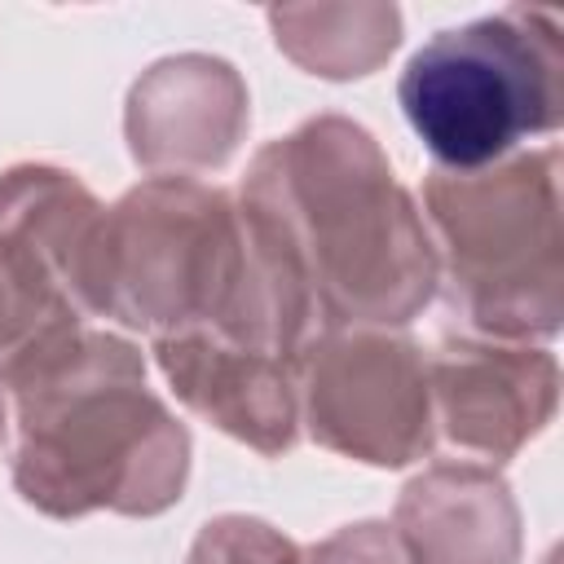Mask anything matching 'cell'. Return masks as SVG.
<instances>
[{
  "label": "cell",
  "mask_w": 564,
  "mask_h": 564,
  "mask_svg": "<svg viewBox=\"0 0 564 564\" xmlns=\"http://www.w3.org/2000/svg\"><path fill=\"white\" fill-rule=\"evenodd\" d=\"M238 212L291 357L317 335L401 326L436 291L414 194L344 115L269 141L238 185Z\"/></svg>",
  "instance_id": "cell-1"
},
{
  "label": "cell",
  "mask_w": 564,
  "mask_h": 564,
  "mask_svg": "<svg viewBox=\"0 0 564 564\" xmlns=\"http://www.w3.org/2000/svg\"><path fill=\"white\" fill-rule=\"evenodd\" d=\"M13 485L44 516H159L189 476V432L150 392L141 352L97 326L62 330L0 370Z\"/></svg>",
  "instance_id": "cell-2"
},
{
  "label": "cell",
  "mask_w": 564,
  "mask_h": 564,
  "mask_svg": "<svg viewBox=\"0 0 564 564\" xmlns=\"http://www.w3.org/2000/svg\"><path fill=\"white\" fill-rule=\"evenodd\" d=\"M88 300L150 339L203 330L291 357L238 198L194 176H150L106 207Z\"/></svg>",
  "instance_id": "cell-3"
},
{
  "label": "cell",
  "mask_w": 564,
  "mask_h": 564,
  "mask_svg": "<svg viewBox=\"0 0 564 564\" xmlns=\"http://www.w3.org/2000/svg\"><path fill=\"white\" fill-rule=\"evenodd\" d=\"M423 225L449 308L485 339H551L564 317L560 150H516L476 172L432 167Z\"/></svg>",
  "instance_id": "cell-4"
},
{
  "label": "cell",
  "mask_w": 564,
  "mask_h": 564,
  "mask_svg": "<svg viewBox=\"0 0 564 564\" xmlns=\"http://www.w3.org/2000/svg\"><path fill=\"white\" fill-rule=\"evenodd\" d=\"M397 101L445 172H476L564 119V26L551 9L507 4L436 31L410 53Z\"/></svg>",
  "instance_id": "cell-5"
},
{
  "label": "cell",
  "mask_w": 564,
  "mask_h": 564,
  "mask_svg": "<svg viewBox=\"0 0 564 564\" xmlns=\"http://www.w3.org/2000/svg\"><path fill=\"white\" fill-rule=\"evenodd\" d=\"M295 401L308 436L335 454L405 467L436 441L427 357L388 330H335L295 357Z\"/></svg>",
  "instance_id": "cell-6"
},
{
  "label": "cell",
  "mask_w": 564,
  "mask_h": 564,
  "mask_svg": "<svg viewBox=\"0 0 564 564\" xmlns=\"http://www.w3.org/2000/svg\"><path fill=\"white\" fill-rule=\"evenodd\" d=\"M432 427L467 463L516 458L555 414L560 366L546 348L458 335L427 357Z\"/></svg>",
  "instance_id": "cell-7"
},
{
  "label": "cell",
  "mask_w": 564,
  "mask_h": 564,
  "mask_svg": "<svg viewBox=\"0 0 564 564\" xmlns=\"http://www.w3.org/2000/svg\"><path fill=\"white\" fill-rule=\"evenodd\" d=\"M154 361L172 392L225 436L251 445L264 458L295 445L300 401L291 357L198 330L154 339Z\"/></svg>",
  "instance_id": "cell-8"
},
{
  "label": "cell",
  "mask_w": 564,
  "mask_h": 564,
  "mask_svg": "<svg viewBox=\"0 0 564 564\" xmlns=\"http://www.w3.org/2000/svg\"><path fill=\"white\" fill-rule=\"evenodd\" d=\"M247 128V88L220 57L185 53L150 66L128 97V145L145 167H220Z\"/></svg>",
  "instance_id": "cell-9"
},
{
  "label": "cell",
  "mask_w": 564,
  "mask_h": 564,
  "mask_svg": "<svg viewBox=\"0 0 564 564\" xmlns=\"http://www.w3.org/2000/svg\"><path fill=\"white\" fill-rule=\"evenodd\" d=\"M405 564H516L520 511L485 463H441L397 502Z\"/></svg>",
  "instance_id": "cell-10"
},
{
  "label": "cell",
  "mask_w": 564,
  "mask_h": 564,
  "mask_svg": "<svg viewBox=\"0 0 564 564\" xmlns=\"http://www.w3.org/2000/svg\"><path fill=\"white\" fill-rule=\"evenodd\" d=\"M189 564H300L295 542L251 516H220L203 524Z\"/></svg>",
  "instance_id": "cell-11"
},
{
  "label": "cell",
  "mask_w": 564,
  "mask_h": 564,
  "mask_svg": "<svg viewBox=\"0 0 564 564\" xmlns=\"http://www.w3.org/2000/svg\"><path fill=\"white\" fill-rule=\"evenodd\" d=\"M300 564H405V555L388 524H348L300 555Z\"/></svg>",
  "instance_id": "cell-12"
},
{
  "label": "cell",
  "mask_w": 564,
  "mask_h": 564,
  "mask_svg": "<svg viewBox=\"0 0 564 564\" xmlns=\"http://www.w3.org/2000/svg\"><path fill=\"white\" fill-rule=\"evenodd\" d=\"M0 436H4V388H0Z\"/></svg>",
  "instance_id": "cell-13"
}]
</instances>
